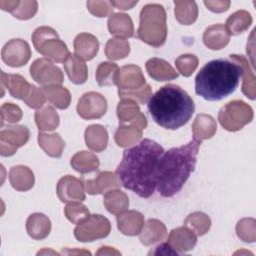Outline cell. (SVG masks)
Here are the masks:
<instances>
[{"label": "cell", "mask_w": 256, "mask_h": 256, "mask_svg": "<svg viewBox=\"0 0 256 256\" xmlns=\"http://www.w3.org/2000/svg\"><path fill=\"white\" fill-rule=\"evenodd\" d=\"M202 141L193 139L188 144L164 152L158 162L157 190L164 198L178 194L194 172Z\"/></svg>", "instance_id": "7a4b0ae2"}, {"label": "cell", "mask_w": 256, "mask_h": 256, "mask_svg": "<svg viewBox=\"0 0 256 256\" xmlns=\"http://www.w3.org/2000/svg\"><path fill=\"white\" fill-rule=\"evenodd\" d=\"M119 67L112 62L101 63L96 71V81L99 86H113L116 85Z\"/></svg>", "instance_id": "ab89813d"}, {"label": "cell", "mask_w": 256, "mask_h": 256, "mask_svg": "<svg viewBox=\"0 0 256 256\" xmlns=\"http://www.w3.org/2000/svg\"><path fill=\"white\" fill-rule=\"evenodd\" d=\"M166 11L160 4H148L140 13V25L137 36L153 47L162 46L167 39Z\"/></svg>", "instance_id": "5b68a950"}, {"label": "cell", "mask_w": 256, "mask_h": 256, "mask_svg": "<svg viewBox=\"0 0 256 256\" xmlns=\"http://www.w3.org/2000/svg\"><path fill=\"white\" fill-rule=\"evenodd\" d=\"M9 180L12 187L19 192H26L32 189L35 183L33 171L24 165L12 167L9 171Z\"/></svg>", "instance_id": "44dd1931"}, {"label": "cell", "mask_w": 256, "mask_h": 256, "mask_svg": "<svg viewBox=\"0 0 256 256\" xmlns=\"http://www.w3.org/2000/svg\"><path fill=\"white\" fill-rule=\"evenodd\" d=\"M138 1H111V4L113 7L119 10H130L132 9L135 5H137Z\"/></svg>", "instance_id": "f5cc1de1"}, {"label": "cell", "mask_w": 256, "mask_h": 256, "mask_svg": "<svg viewBox=\"0 0 256 256\" xmlns=\"http://www.w3.org/2000/svg\"><path fill=\"white\" fill-rule=\"evenodd\" d=\"M174 250L180 254L192 250L197 244V235L188 227L183 226L173 229L167 241Z\"/></svg>", "instance_id": "e0dca14e"}, {"label": "cell", "mask_w": 256, "mask_h": 256, "mask_svg": "<svg viewBox=\"0 0 256 256\" xmlns=\"http://www.w3.org/2000/svg\"><path fill=\"white\" fill-rule=\"evenodd\" d=\"M108 140V132L102 125H91L85 131L86 145L90 150L94 152L104 151L107 148Z\"/></svg>", "instance_id": "4316f807"}, {"label": "cell", "mask_w": 256, "mask_h": 256, "mask_svg": "<svg viewBox=\"0 0 256 256\" xmlns=\"http://www.w3.org/2000/svg\"><path fill=\"white\" fill-rule=\"evenodd\" d=\"M43 91L47 100L58 109H67L71 103V94L68 89L61 85L44 86Z\"/></svg>", "instance_id": "e575fe53"}, {"label": "cell", "mask_w": 256, "mask_h": 256, "mask_svg": "<svg viewBox=\"0 0 256 256\" xmlns=\"http://www.w3.org/2000/svg\"><path fill=\"white\" fill-rule=\"evenodd\" d=\"M198 58L192 54H184L175 60L178 72L184 77L191 76L198 67Z\"/></svg>", "instance_id": "ee69618b"}, {"label": "cell", "mask_w": 256, "mask_h": 256, "mask_svg": "<svg viewBox=\"0 0 256 256\" xmlns=\"http://www.w3.org/2000/svg\"><path fill=\"white\" fill-rule=\"evenodd\" d=\"M149 254L153 255H178L174 248L167 242L158 245L154 251H151Z\"/></svg>", "instance_id": "816d5d0a"}, {"label": "cell", "mask_w": 256, "mask_h": 256, "mask_svg": "<svg viewBox=\"0 0 256 256\" xmlns=\"http://www.w3.org/2000/svg\"><path fill=\"white\" fill-rule=\"evenodd\" d=\"M85 190L90 195L105 194L106 192L118 189L121 187V182L118 176L113 172H101L93 180H84L83 181Z\"/></svg>", "instance_id": "2e32d148"}, {"label": "cell", "mask_w": 256, "mask_h": 256, "mask_svg": "<svg viewBox=\"0 0 256 256\" xmlns=\"http://www.w3.org/2000/svg\"><path fill=\"white\" fill-rule=\"evenodd\" d=\"M194 139L202 141L212 138L217 132V124L215 119L207 114H199L192 126Z\"/></svg>", "instance_id": "f1b7e54d"}, {"label": "cell", "mask_w": 256, "mask_h": 256, "mask_svg": "<svg viewBox=\"0 0 256 256\" xmlns=\"http://www.w3.org/2000/svg\"><path fill=\"white\" fill-rule=\"evenodd\" d=\"M102 254H104V255H106V254H117V255H119L120 252H118V251L112 249L111 247L104 246V247H102V248L97 252V255H102Z\"/></svg>", "instance_id": "11a10c76"}, {"label": "cell", "mask_w": 256, "mask_h": 256, "mask_svg": "<svg viewBox=\"0 0 256 256\" xmlns=\"http://www.w3.org/2000/svg\"><path fill=\"white\" fill-rule=\"evenodd\" d=\"M19 0H13V1H4V0H1L0 1V7L2 10L4 11H7V12H10L12 13L16 7L18 6L19 4Z\"/></svg>", "instance_id": "db71d44e"}, {"label": "cell", "mask_w": 256, "mask_h": 256, "mask_svg": "<svg viewBox=\"0 0 256 256\" xmlns=\"http://www.w3.org/2000/svg\"><path fill=\"white\" fill-rule=\"evenodd\" d=\"M51 221L43 213L31 214L26 222V229L29 236L34 240H43L51 232Z\"/></svg>", "instance_id": "7402d4cb"}, {"label": "cell", "mask_w": 256, "mask_h": 256, "mask_svg": "<svg viewBox=\"0 0 256 256\" xmlns=\"http://www.w3.org/2000/svg\"><path fill=\"white\" fill-rule=\"evenodd\" d=\"M166 236V226L157 219H150L144 224V227L140 232V241L142 244L150 246L157 242H161Z\"/></svg>", "instance_id": "484cf974"}, {"label": "cell", "mask_w": 256, "mask_h": 256, "mask_svg": "<svg viewBox=\"0 0 256 256\" xmlns=\"http://www.w3.org/2000/svg\"><path fill=\"white\" fill-rule=\"evenodd\" d=\"M110 231V221L102 215L94 214L84 223L77 225L74 230V235L79 242H93L107 237Z\"/></svg>", "instance_id": "ba28073f"}, {"label": "cell", "mask_w": 256, "mask_h": 256, "mask_svg": "<svg viewBox=\"0 0 256 256\" xmlns=\"http://www.w3.org/2000/svg\"><path fill=\"white\" fill-rule=\"evenodd\" d=\"M29 44L22 39H12L7 42L1 52L2 60L10 67H22L31 58Z\"/></svg>", "instance_id": "7c38bea8"}, {"label": "cell", "mask_w": 256, "mask_h": 256, "mask_svg": "<svg viewBox=\"0 0 256 256\" xmlns=\"http://www.w3.org/2000/svg\"><path fill=\"white\" fill-rule=\"evenodd\" d=\"M107 100L98 92L85 93L78 101V115L85 120L99 119L106 114Z\"/></svg>", "instance_id": "8fae6325"}, {"label": "cell", "mask_w": 256, "mask_h": 256, "mask_svg": "<svg viewBox=\"0 0 256 256\" xmlns=\"http://www.w3.org/2000/svg\"><path fill=\"white\" fill-rule=\"evenodd\" d=\"M145 84L146 80L139 66L126 65L119 70L116 80L118 90L133 91L143 87Z\"/></svg>", "instance_id": "9a60e30c"}, {"label": "cell", "mask_w": 256, "mask_h": 256, "mask_svg": "<svg viewBox=\"0 0 256 256\" xmlns=\"http://www.w3.org/2000/svg\"><path fill=\"white\" fill-rule=\"evenodd\" d=\"M32 41L40 54L56 63H64L70 56L67 45L59 38L56 30L51 27L37 28L32 35Z\"/></svg>", "instance_id": "8992f818"}, {"label": "cell", "mask_w": 256, "mask_h": 256, "mask_svg": "<svg viewBox=\"0 0 256 256\" xmlns=\"http://www.w3.org/2000/svg\"><path fill=\"white\" fill-rule=\"evenodd\" d=\"M119 97L121 99H131L139 102V104H146L152 97V88L149 84H145L143 87L133 91L118 90Z\"/></svg>", "instance_id": "f6af8a7d"}, {"label": "cell", "mask_w": 256, "mask_h": 256, "mask_svg": "<svg viewBox=\"0 0 256 256\" xmlns=\"http://www.w3.org/2000/svg\"><path fill=\"white\" fill-rule=\"evenodd\" d=\"M75 55L83 61L92 60L99 51L98 39L89 33H81L74 40Z\"/></svg>", "instance_id": "ffe728a7"}, {"label": "cell", "mask_w": 256, "mask_h": 256, "mask_svg": "<svg viewBox=\"0 0 256 256\" xmlns=\"http://www.w3.org/2000/svg\"><path fill=\"white\" fill-rule=\"evenodd\" d=\"M109 32L121 39L131 38L134 35V25L131 17L124 13H115L108 20Z\"/></svg>", "instance_id": "cb8c5ba5"}, {"label": "cell", "mask_w": 256, "mask_h": 256, "mask_svg": "<svg viewBox=\"0 0 256 256\" xmlns=\"http://www.w3.org/2000/svg\"><path fill=\"white\" fill-rule=\"evenodd\" d=\"M242 75V67L236 61L212 60L197 74L195 92L207 101H220L237 89Z\"/></svg>", "instance_id": "277c9868"}, {"label": "cell", "mask_w": 256, "mask_h": 256, "mask_svg": "<svg viewBox=\"0 0 256 256\" xmlns=\"http://www.w3.org/2000/svg\"><path fill=\"white\" fill-rule=\"evenodd\" d=\"M254 117L253 109L246 102L234 100L221 108L218 120L221 126L230 132H237L249 124Z\"/></svg>", "instance_id": "52a82bcc"}, {"label": "cell", "mask_w": 256, "mask_h": 256, "mask_svg": "<svg viewBox=\"0 0 256 256\" xmlns=\"http://www.w3.org/2000/svg\"><path fill=\"white\" fill-rule=\"evenodd\" d=\"M175 17L182 25H192L198 18V6L195 1H174Z\"/></svg>", "instance_id": "8d00e7d4"}, {"label": "cell", "mask_w": 256, "mask_h": 256, "mask_svg": "<svg viewBox=\"0 0 256 256\" xmlns=\"http://www.w3.org/2000/svg\"><path fill=\"white\" fill-rule=\"evenodd\" d=\"M35 122L39 131H54L60 123V118L52 106H44L35 113Z\"/></svg>", "instance_id": "836d02e7"}, {"label": "cell", "mask_w": 256, "mask_h": 256, "mask_svg": "<svg viewBox=\"0 0 256 256\" xmlns=\"http://www.w3.org/2000/svg\"><path fill=\"white\" fill-rule=\"evenodd\" d=\"M47 98L43 91V88H38L35 85H32L31 91L28 94L27 98L24 100L25 104L33 109H40L44 106Z\"/></svg>", "instance_id": "681fc988"}, {"label": "cell", "mask_w": 256, "mask_h": 256, "mask_svg": "<svg viewBox=\"0 0 256 256\" xmlns=\"http://www.w3.org/2000/svg\"><path fill=\"white\" fill-rule=\"evenodd\" d=\"M64 69L69 79L74 84H84L88 79L87 65L75 54H70V56L66 59V61L64 62Z\"/></svg>", "instance_id": "83f0119b"}, {"label": "cell", "mask_w": 256, "mask_h": 256, "mask_svg": "<svg viewBox=\"0 0 256 256\" xmlns=\"http://www.w3.org/2000/svg\"><path fill=\"white\" fill-rule=\"evenodd\" d=\"M142 138V130L135 126L121 125L115 133V142L118 146L126 148L136 144Z\"/></svg>", "instance_id": "74e56055"}, {"label": "cell", "mask_w": 256, "mask_h": 256, "mask_svg": "<svg viewBox=\"0 0 256 256\" xmlns=\"http://www.w3.org/2000/svg\"><path fill=\"white\" fill-rule=\"evenodd\" d=\"M64 213L66 218L76 225L84 223L91 216L88 208L84 204L80 203V201L70 202L65 207Z\"/></svg>", "instance_id": "b9f144b4"}, {"label": "cell", "mask_w": 256, "mask_h": 256, "mask_svg": "<svg viewBox=\"0 0 256 256\" xmlns=\"http://www.w3.org/2000/svg\"><path fill=\"white\" fill-rule=\"evenodd\" d=\"M104 205L111 214L117 216L128 209L129 198L123 191L113 189L104 194Z\"/></svg>", "instance_id": "d6a6232c"}, {"label": "cell", "mask_w": 256, "mask_h": 256, "mask_svg": "<svg viewBox=\"0 0 256 256\" xmlns=\"http://www.w3.org/2000/svg\"><path fill=\"white\" fill-rule=\"evenodd\" d=\"M253 22L251 14L246 10H240L233 13L226 21V29L231 35H239L248 30Z\"/></svg>", "instance_id": "d590c367"}, {"label": "cell", "mask_w": 256, "mask_h": 256, "mask_svg": "<svg viewBox=\"0 0 256 256\" xmlns=\"http://www.w3.org/2000/svg\"><path fill=\"white\" fill-rule=\"evenodd\" d=\"M30 138V131L25 126H8L0 132V154L13 156L19 147L24 146Z\"/></svg>", "instance_id": "30bf717a"}, {"label": "cell", "mask_w": 256, "mask_h": 256, "mask_svg": "<svg viewBox=\"0 0 256 256\" xmlns=\"http://www.w3.org/2000/svg\"><path fill=\"white\" fill-rule=\"evenodd\" d=\"M230 59L236 61L242 67V70H243L242 92L250 100H254L255 96H256L255 77H254V73L250 67L249 61L243 55H236V54H231Z\"/></svg>", "instance_id": "f546056e"}, {"label": "cell", "mask_w": 256, "mask_h": 256, "mask_svg": "<svg viewBox=\"0 0 256 256\" xmlns=\"http://www.w3.org/2000/svg\"><path fill=\"white\" fill-rule=\"evenodd\" d=\"M57 195L64 203L84 201L86 199L84 183L74 176L67 175L59 180L57 184Z\"/></svg>", "instance_id": "4fadbf2b"}, {"label": "cell", "mask_w": 256, "mask_h": 256, "mask_svg": "<svg viewBox=\"0 0 256 256\" xmlns=\"http://www.w3.org/2000/svg\"><path fill=\"white\" fill-rule=\"evenodd\" d=\"M117 224L119 231L127 236H136L140 234L144 227V216L135 210L125 211L117 215Z\"/></svg>", "instance_id": "d6986e66"}, {"label": "cell", "mask_w": 256, "mask_h": 256, "mask_svg": "<svg viewBox=\"0 0 256 256\" xmlns=\"http://www.w3.org/2000/svg\"><path fill=\"white\" fill-rule=\"evenodd\" d=\"M87 8L96 17H107L113 13V5L111 1H87Z\"/></svg>", "instance_id": "c3c4849f"}, {"label": "cell", "mask_w": 256, "mask_h": 256, "mask_svg": "<svg viewBox=\"0 0 256 256\" xmlns=\"http://www.w3.org/2000/svg\"><path fill=\"white\" fill-rule=\"evenodd\" d=\"M146 70L149 76L159 82L170 81L178 78V73L165 60L152 58L146 62Z\"/></svg>", "instance_id": "603a6c76"}, {"label": "cell", "mask_w": 256, "mask_h": 256, "mask_svg": "<svg viewBox=\"0 0 256 256\" xmlns=\"http://www.w3.org/2000/svg\"><path fill=\"white\" fill-rule=\"evenodd\" d=\"M117 116L120 123H130L141 130L147 127V119L134 100L122 99L117 107Z\"/></svg>", "instance_id": "5bb4252c"}, {"label": "cell", "mask_w": 256, "mask_h": 256, "mask_svg": "<svg viewBox=\"0 0 256 256\" xmlns=\"http://www.w3.org/2000/svg\"><path fill=\"white\" fill-rule=\"evenodd\" d=\"M184 226L192 230L197 236H203L211 228V219L205 213L194 212L185 219Z\"/></svg>", "instance_id": "f35d334b"}, {"label": "cell", "mask_w": 256, "mask_h": 256, "mask_svg": "<svg viewBox=\"0 0 256 256\" xmlns=\"http://www.w3.org/2000/svg\"><path fill=\"white\" fill-rule=\"evenodd\" d=\"M23 113L19 106L13 103H4L1 107V127L7 124H14L22 119Z\"/></svg>", "instance_id": "bcb514c9"}, {"label": "cell", "mask_w": 256, "mask_h": 256, "mask_svg": "<svg viewBox=\"0 0 256 256\" xmlns=\"http://www.w3.org/2000/svg\"><path fill=\"white\" fill-rule=\"evenodd\" d=\"M38 11V3L37 1H20L16 9L11 13L15 18L20 20H28L35 16Z\"/></svg>", "instance_id": "7dc6e473"}, {"label": "cell", "mask_w": 256, "mask_h": 256, "mask_svg": "<svg viewBox=\"0 0 256 256\" xmlns=\"http://www.w3.org/2000/svg\"><path fill=\"white\" fill-rule=\"evenodd\" d=\"M38 143H39V146L44 150V152L48 156L53 158H60L65 148L64 140L57 133H53V134L39 133Z\"/></svg>", "instance_id": "1f68e13d"}, {"label": "cell", "mask_w": 256, "mask_h": 256, "mask_svg": "<svg viewBox=\"0 0 256 256\" xmlns=\"http://www.w3.org/2000/svg\"><path fill=\"white\" fill-rule=\"evenodd\" d=\"M99 165L98 157L88 151L78 152L71 159L72 168L81 174L95 172L99 169Z\"/></svg>", "instance_id": "4dcf8cb0"}, {"label": "cell", "mask_w": 256, "mask_h": 256, "mask_svg": "<svg viewBox=\"0 0 256 256\" xmlns=\"http://www.w3.org/2000/svg\"><path fill=\"white\" fill-rule=\"evenodd\" d=\"M31 77L40 85H61L64 82L62 70L47 58L35 60L30 67Z\"/></svg>", "instance_id": "9c48e42d"}, {"label": "cell", "mask_w": 256, "mask_h": 256, "mask_svg": "<svg viewBox=\"0 0 256 256\" xmlns=\"http://www.w3.org/2000/svg\"><path fill=\"white\" fill-rule=\"evenodd\" d=\"M130 53V44L127 40L121 38L110 39L105 48V55L108 59L116 61L126 58Z\"/></svg>", "instance_id": "60d3db41"}, {"label": "cell", "mask_w": 256, "mask_h": 256, "mask_svg": "<svg viewBox=\"0 0 256 256\" xmlns=\"http://www.w3.org/2000/svg\"><path fill=\"white\" fill-rule=\"evenodd\" d=\"M1 87L7 88L13 98L24 101L31 91L32 84L21 75L6 74L1 71Z\"/></svg>", "instance_id": "ac0fdd59"}, {"label": "cell", "mask_w": 256, "mask_h": 256, "mask_svg": "<svg viewBox=\"0 0 256 256\" xmlns=\"http://www.w3.org/2000/svg\"><path fill=\"white\" fill-rule=\"evenodd\" d=\"M204 4L210 11L214 13H223L229 9L231 2L226 0L225 1L217 0V1H204Z\"/></svg>", "instance_id": "f907efd6"}, {"label": "cell", "mask_w": 256, "mask_h": 256, "mask_svg": "<svg viewBox=\"0 0 256 256\" xmlns=\"http://www.w3.org/2000/svg\"><path fill=\"white\" fill-rule=\"evenodd\" d=\"M148 110L159 126L177 130L189 122L195 112V104L180 86L167 84L152 95L148 101Z\"/></svg>", "instance_id": "3957f363"}, {"label": "cell", "mask_w": 256, "mask_h": 256, "mask_svg": "<svg viewBox=\"0 0 256 256\" xmlns=\"http://www.w3.org/2000/svg\"><path fill=\"white\" fill-rule=\"evenodd\" d=\"M230 34L223 24L212 25L203 34V42L211 50H220L228 45Z\"/></svg>", "instance_id": "d4e9b609"}, {"label": "cell", "mask_w": 256, "mask_h": 256, "mask_svg": "<svg viewBox=\"0 0 256 256\" xmlns=\"http://www.w3.org/2000/svg\"><path fill=\"white\" fill-rule=\"evenodd\" d=\"M163 147L151 139H144L123 153L116 175L122 186L141 198L151 197L157 188L158 162Z\"/></svg>", "instance_id": "6da1fadb"}, {"label": "cell", "mask_w": 256, "mask_h": 256, "mask_svg": "<svg viewBox=\"0 0 256 256\" xmlns=\"http://www.w3.org/2000/svg\"><path fill=\"white\" fill-rule=\"evenodd\" d=\"M253 218H244L236 226L237 236L244 242L253 243L256 240V227Z\"/></svg>", "instance_id": "7bdbcfd3"}]
</instances>
